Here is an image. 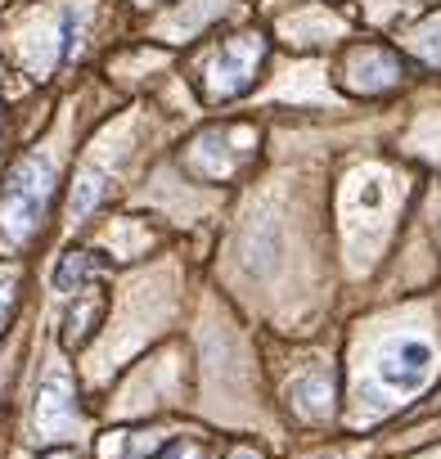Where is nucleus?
Wrapping results in <instances>:
<instances>
[{"instance_id":"nucleus-1","label":"nucleus","mask_w":441,"mask_h":459,"mask_svg":"<svg viewBox=\"0 0 441 459\" xmlns=\"http://www.w3.org/2000/svg\"><path fill=\"white\" fill-rule=\"evenodd\" d=\"M55 189H59V176L46 158H28L23 167H14L5 198H0V235L14 244H28L55 203Z\"/></svg>"},{"instance_id":"nucleus-2","label":"nucleus","mask_w":441,"mask_h":459,"mask_svg":"<svg viewBox=\"0 0 441 459\" xmlns=\"http://www.w3.org/2000/svg\"><path fill=\"white\" fill-rule=\"evenodd\" d=\"M262 59H266V41L262 37H239L235 46H226L207 64V95L212 100H230V95L248 91L257 68H262Z\"/></svg>"},{"instance_id":"nucleus-3","label":"nucleus","mask_w":441,"mask_h":459,"mask_svg":"<svg viewBox=\"0 0 441 459\" xmlns=\"http://www.w3.org/2000/svg\"><path fill=\"white\" fill-rule=\"evenodd\" d=\"M432 365H437V356H432V347H428L423 338H401V342H392V347L378 356L374 374H378V383H383L387 392L410 396V392H419V387L432 378Z\"/></svg>"},{"instance_id":"nucleus-4","label":"nucleus","mask_w":441,"mask_h":459,"mask_svg":"<svg viewBox=\"0 0 441 459\" xmlns=\"http://www.w3.org/2000/svg\"><path fill=\"white\" fill-rule=\"evenodd\" d=\"M37 423H41V432H50V437H55V432H68V428L77 423V405H73V392H68L64 378H50V383H46Z\"/></svg>"},{"instance_id":"nucleus-5","label":"nucleus","mask_w":441,"mask_h":459,"mask_svg":"<svg viewBox=\"0 0 441 459\" xmlns=\"http://www.w3.org/2000/svg\"><path fill=\"white\" fill-rule=\"evenodd\" d=\"M396 82H401V68H396V59H387L383 50H365V55L351 59V86H356V91H387V86H396Z\"/></svg>"},{"instance_id":"nucleus-6","label":"nucleus","mask_w":441,"mask_h":459,"mask_svg":"<svg viewBox=\"0 0 441 459\" xmlns=\"http://www.w3.org/2000/svg\"><path fill=\"white\" fill-rule=\"evenodd\" d=\"M293 401L302 405V414H324L329 410V401H333V383H329V374H302L298 383H293Z\"/></svg>"},{"instance_id":"nucleus-7","label":"nucleus","mask_w":441,"mask_h":459,"mask_svg":"<svg viewBox=\"0 0 441 459\" xmlns=\"http://www.w3.org/2000/svg\"><path fill=\"white\" fill-rule=\"evenodd\" d=\"M91 275H95L91 253H68V257H64V266L55 271V289H59V293H77V289H86V284H91Z\"/></svg>"},{"instance_id":"nucleus-8","label":"nucleus","mask_w":441,"mask_h":459,"mask_svg":"<svg viewBox=\"0 0 441 459\" xmlns=\"http://www.w3.org/2000/svg\"><path fill=\"white\" fill-rule=\"evenodd\" d=\"M99 198H104V176H95V171H86V176H82V185H77V194H73V221H82V216H91Z\"/></svg>"},{"instance_id":"nucleus-9","label":"nucleus","mask_w":441,"mask_h":459,"mask_svg":"<svg viewBox=\"0 0 441 459\" xmlns=\"http://www.w3.org/2000/svg\"><path fill=\"white\" fill-rule=\"evenodd\" d=\"M419 50H423L428 59H437V64H441V23H432V28H423V32H419Z\"/></svg>"},{"instance_id":"nucleus-10","label":"nucleus","mask_w":441,"mask_h":459,"mask_svg":"<svg viewBox=\"0 0 441 459\" xmlns=\"http://www.w3.org/2000/svg\"><path fill=\"white\" fill-rule=\"evenodd\" d=\"M10 311H14V275H0V329L10 325Z\"/></svg>"}]
</instances>
